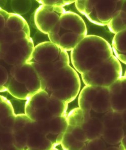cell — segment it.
Listing matches in <instances>:
<instances>
[{"label":"cell","mask_w":126,"mask_h":150,"mask_svg":"<svg viewBox=\"0 0 126 150\" xmlns=\"http://www.w3.org/2000/svg\"><path fill=\"white\" fill-rule=\"evenodd\" d=\"M105 150H126L125 146L122 144L119 146H112V147L106 148Z\"/></svg>","instance_id":"30"},{"label":"cell","mask_w":126,"mask_h":150,"mask_svg":"<svg viewBox=\"0 0 126 150\" xmlns=\"http://www.w3.org/2000/svg\"><path fill=\"white\" fill-rule=\"evenodd\" d=\"M16 115L10 101L0 96V129H13Z\"/></svg>","instance_id":"14"},{"label":"cell","mask_w":126,"mask_h":150,"mask_svg":"<svg viewBox=\"0 0 126 150\" xmlns=\"http://www.w3.org/2000/svg\"><path fill=\"white\" fill-rule=\"evenodd\" d=\"M126 30H125L115 34L111 46L114 56L125 64L126 62Z\"/></svg>","instance_id":"15"},{"label":"cell","mask_w":126,"mask_h":150,"mask_svg":"<svg viewBox=\"0 0 126 150\" xmlns=\"http://www.w3.org/2000/svg\"><path fill=\"white\" fill-rule=\"evenodd\" d=\"M126 5H125L114 15L107 26L110 32L116 34L126 30Z\"/></svg>","instance_id":"20"},{"label":"cell","mask_w":126,"mask_h":150,"mask_svg":"<svg viewBox=\"0 0 126 150\" xmlns=\"http://www.w3.org/2000/svg\"><path fill=\"white\" fill-rule=\"evenodd\" d=\"M41 89L51 98L68 104L75 100L81 89L77 72L70 65L55 72L41 82Z\"/></svg>","instance_id":"4"},{"label":"cell","mask_w":126,"mask_h":150,"mask_svg":"<svg viewBox=\"0 0 126 150\" xmlns=\"http://www.w3.org/2000/svg\"><path fill=\"white\" fill-rule=\"evenodd\" d=\"M59 150L57 149L56 148V147L55 148H53L51 149H50V150Z\"/></svg>","instance_id":"32"},{"label":"cell","mask_w":126,"mask_h":150,"mask_svg":"<svg viewBox=\"0 0 126 150\" xmlns=\"http://www.w3.org/2000/svg\"><path fill=\"white\" fill-rule=\"evenodd\" d=\"M87 28L82 18L66 11L48 34L50 42L65 51H71L87 36Z\"/></svg>","instance_id":"2"},{"label":"cell","mask_w":126,"mask_h":150,"mask_svg":"<svg viewBox=\"0 0 126 150\" xmlns=\"http://www.w3.org/2000/svg\"><path fill=\"white\" fill-rule=\"evenodd\" d=\"M75 7L79 12L86 16L94 24L105 26L118 11L126 5L125 0L75 1Z\"/></svg>","instance_id":"6"},{"label":"cell","mask_w":126,"mask_h":150,"mask_svg":"<svg viewBox=\"0 0 126 150\" xmlns=\"http://www.w3.org/2000/svg\"><path fill=\"white\" fill-rule=\"evenodd\" d=\"M0 150H20L14 143L11 129H0Z\"/></svg>","instance_id":"22"},{"label":"cell","mask_w":126,"mask_h":150,"mask_svg":"<svg viewBox=\"0 0 126 150\" xmlns=\"http://www.w3.org/2000/svg\"><path fill=\"white\" fill-rule=\"evenodd\" d=\"M6 26L13 32L22 31L30 32L29 25L24 18L15 13H9Z\"/></svg>","instance_id":"21"},{"label":"cell","mask_w":126,"mask_h":150,"mask_svg":"<svg viewBox=\"0 0 126 150\" xmlns=\"http://www.w3.org/2000/svg\"><path fill=\"white\" fill-rule=\"evenodd\" d=\"M125 113L112 110L102 114L101 119L104 128L123 127L125 122Z\"/></svg>","instance_id":"16"},{"label":"cell","mask_w":126,"mask_h":150,"mask_svg":"<svg viewBox=\"0 0 126 150\" xmlns=\"http://www.w3.org/2000/svg\"><path fill=\"white\" fill-rule=\"evenodd\" d=\"M8 15L9 13L3 9L0 10V31L5 27Z\"/></svg>","instance_id":"28"},{"label":"cell","mask_w":126,"mask_h":150,"mask_svg":"<svg viewBox=\"0 0 126 150\" xmlns=\"http://www.w3.org/2000/svg\"><path fill=\"white\" fill-rule=\"evenodd\" d=\"M66 131L71 133L72 135L74 137V138H75L79 141L83 142H86L88 141L84 131L82 129L81 127L80 126L72 127V126L68 125Z\"/></svg>","instance_id":"25"},{"label":"cell","mask_w":126,"mask_h":150,"mask_svg":"<svg viewBox=\"0 0 126 150\" xmlns=\"http://www.w3.org/2000/svg\"><path fill=\"white\" fill-rule=\"evenodd\" d=\"M45 122L46 135L48 134H58L66 132L68 124L67 115L53 117L49 120Z\"/></svg>","instance_id":"17"},{"label":"cell","mask_w":126,"mask_h":150,"mask_svg":"<svg viewBox=\"0 0 126 150\" xmlns=\"http://www.w3.org/2000/svg\"><path fill=\"white\" fill-rule=\"evenodd\" d=\"M101 138L109 145H118L122 143L125 138L124 130L123 127L104 128Z\"/></svg>","instance_id":"18"},{"label":"cell","mask_w":126,"mask_h":150,"mask_svg":"<svg viewBox=\"0 0 126 150\" xmlns=\"http://www.w3.org/2000/svg\"><path fill=\"white\" fill-rule=\"evenodd\" d=\"M67 103L51 98L41 90L26 100L25 114L34 122H44L53 117L67 115Z\"/></svg>","instance_id":"5"},{"label":"cell","mask_w":126,"mask_h":150,"mask_svg":"<svg viewBox=\"0 0 126 150\" xmlns=\"http://www.w3.org/2000/svg\"><path fill=\"white\" fill-rule=\"evenodd\" d=\"M65 12L63 7L41 5L35 11V25L39 31L48 35Z\"/></svg>","instance_id":"11"},{"label":"cell","mask_w":126,"mask_h":150,"mask_svg":"<svg viewBox=\"0 0 126 150\" xmlns=\"http://www.w3.org/2000/svg\"><path fill=\"white\" fill-rule=\"evenodd\" d=\"M2 38H3V32L2 30L0 31V44L2 43Z\"/></svg>","instance_id":"31"},{"label":"cell","mask_w":126,"mask_h":150,"mask_svg":"<svg viewBox=\"0 0 126 150\" xmlns=\"http://www.w3.org/2000/svg\"><path fill=\"white\" fill-rule=\"evenodd\" d=\"M113 55L110 44L96 35H87L71 51L70 60L75 71L86 73Z\"/></svg>","instance_id":"1"},{"label":"cell","mask_w":126,"mask_h":150,"mask_svg":"<svg viewBox=\"0 0 126 150\" xmlns=\"http://www.w3.org/2000/svg\"><path fill=\"white\" fill-rule=\"evenodd\" d=\"M86 143L79 141L74 138L71 133L66 131L63 135L61 145L63 150H80Z\"/></svg>","instance_id":"23"},{"label":"cell","mask_w":126,"mask_h":150,"mask_svg":"<svg viewBox=\"0 0 126 150\" xmlns=\"http://www.w3.org/2000/svg\"><path fill=\"white\" fill-rule=\"evenodd\" d=\"M108 88L111 110L119 112H126V76L121 77Z\"/></svg>","instance_id":"12"},{"label":"cell","mask_w":126,"mask_h":150,"mask_svg":"<svg viewBox=\"0 0 126 150\" xmlns=\"http://www.w3.org/2000/svg\"><path fill=\"white\" fill-rule=\"evenodd\" d=\"M2 8H0V10H2Z\"/></svg>","instance_id":"33"},{"label":"cell","mask_w":126,"mask_h":150,"mask_svg":"<svg viewBox=\"0 0 126 150\" xmlns=\"http://www.w3.org/2000/svg\"><path fill=\"white\" fill-rule=\"evenodd\" d=\"M106 148L105 142L98 138L86 142L80 150H105Z\"/></svg>","instance_id":"24"},{"label":"cell","mask_w":126,"mask_h":150,"mask_svg":"<svg viewBox=\"0 0 126 150\" xmlns=\"http://www.w3.org/2000/svg\"><path fill=\"white\" fill-rule=\"evenodd\" d=\"M121 63L113 55L108 59L81 74L86 86L109 87L122 76Z\"/></svg>","instance_id":"7"},{"label":"cell","mask_w":126,"mask_h":150,"mask_svg":"<svg viewBox=\"0 0 126 150\" xmlns=\"http://www.w3.org/2000/svg\"><path fill=\"white\" fill-rule=\"evenodd\" d=\"M75 1L70 0H42L37 1L39 3L42 5L51 6L56 7H63L74 3Z\"/></svg>","instance_id":"27"},{"label":"cell","mask_w":126,"mask_h":150,"mask_svg":"<svg viewBox=\"0 0 126 150\" xmlns=\"http://www.w3.org/2000/svg\"><path fill=\"white\" fill-rule=\"evenodd\" d=\"M12 130L18 131L23 137L24 150H48L55 148L45 134L39 131L37 122L25 113L16 115Z\"/></svg>","instance_id":"8"},{"label":"cell","mask_w":126,"mask_h":150,"mask_svg":"<svg viewBox=\"0 0 126 150\" xmlns=\"http://www.w3.org/2000/svg\"><path fill=\"white\" fill-rule=\"evenodd\" d=\"M34 47L30 37L18 40L11 45L3 60L11 67L28 63L32 60Z\"/></svg>","instance_id":"10"},{"label":"cell","mask_w":126,"mask_h":150,"mask_svg":"<svg viewBox=\"0 0 126 150\" xmlns=\"http://www.w3.org/2000/svg\"><path fill=\"white\" fill-rule=\"evenodd\" d=\"M7 91L13 97L19 100H27L31 96L25 85L18 82L12 77H11L8 82Z\"/></svg>","instance_id":"19"},{"label":"cell","mask_w":126,"mask_h":150,"mask_svg":"<svg viewBox=\"0 0 126 150\" xmlns=\"http://www.w3.org/2000/svg\"><path fill=\"white\" fill-rule=\"evenodd\" d=\"M11 45L10 44L6 43L0 44V59H4Z\"/></svg>","instance_id":"29"},{"label":"cell","mask_w":126,"mask_h":150,"mask_svg":"<svg viewBox=\"0 0 126 150\" xmlns=\"http://www.w3.org/2000/svg\"><path fill=\"white\" fill-rule=\"evenodd\" d=\"M79 108L84 112L103 114L111 110L108 87L86 86L79 94Z\"/></svg>","instance_id":"9"},{"label":"cell","mask_w":126,"mask_h":150,"mask_svg":"<svg viewBox=\"0 0 126 150\" xmlns=\"http://www.w3.org/2000/svg\"><path fill=\"white\" fill-rule=\"evenodd\" d=\"M84 115V122L82 126L88 141L101 138L104 127L101 117L98 113L91 112V114Z\"/></svg>","instance_id":"13"},{"label":"cell","mask_w":126,"mask_h":150,"mask_svg":"<svg viewBox=\"0 0 126 150\" xmlns=\"http://www.w3.org/2000/svg\"><path fill=\"white\" fill-rule=\"evenodd\" d=\"M11 76L7 68L0 65V92L7 91L8 82Z\"/></svg>","instance_id":"26"},{"label":"cell","mask_w":126,"mask_h":150,"mask_svg":"<svg viewBox=\"0 0 126 150\" xmlns=\"http://www.w3.org/2000/svg\"><path fill=\"white\" fill-rule=\"evenodd\" d=\"M30 62L41 82L56 71L69 65L70 59L67 51L47 41L35 46Z\"/></svg>","instance_id":"3"}]
</instances>
